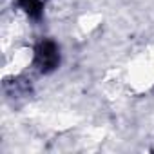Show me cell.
<instances>
[{
  "mask_svg": "<svg viewBox=\"0 0 154 154\" xmlns=\"http://www.w3.org/2000/svg\"><path fill=\"white\" fill-rule=\"evenodd\" d=\"M60 62V54H58V49L53 42H42L36 49V63L42 71H53Z\"/></svg>",
  "mask_w": 154,
  "mask_h": 154,
  "instance_id": "obj_1",
  "label": "cell"
},
{
  "mask_svg": "<svg viewBox=\"0 0 154 154\" xmlns=\"http://www.w3.org/2000/svg\"><path fill=\"white\" fill-rule=\"evenodd\" d=\"M22 9H26V13L29 17H40L42 11V0H20Z\"/></svg>",
  "mask_w": 154,
  "mask_h": 154,
  "instance_id": "obj_2",
  "label": "cell"
}]
</instances>
